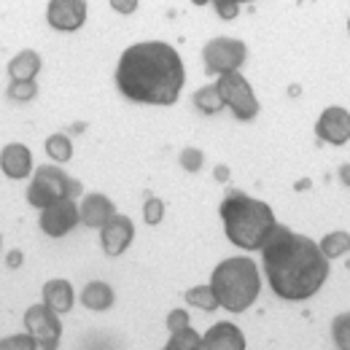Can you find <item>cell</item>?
<instances>
[{
    "instance_id": "d6a6232c",
    "label": "cell",
    "mask_w": 350,
    "mask_h": 350,
    "mask_svg": "<svg viewBox=\"0 0 350 350\" xmlns=\"http://www.w3.org/2000/svg\"><path fill=\"white\" fill-rule=\"evenodd\" d=\"M340 180H342L345 186H350V165H342V167H340Z\"/></svg>"
},
{
    "instance_id": "7c38bea8",
    "label": "cell",
    "mask_w": 350,
    "mask_h": 350,
    "mask_svg": "<svg viewBox=\"0 0 350 350\" xmlns=\"http://www.w3.org/2000/svg\"><path fill=\"white\" fill-rule=\"evenodd\" d=\"M132 240H135V226H132V221L127 219V216H122V213H116L113 219L100 229V243H103V251H105L108 256H122V254L130 248Z\"/></svg>"
},
{
    "instance_id": "30bf717a",
    "label": "cell",
    "mask_w": 350,
    "mask_h": 350,
    "mask_svg": "<svg viewBox=\"0 0 350 350\" xmlns=\"http://www.w3.org/2000/svg\"><path fill=\"white\" fill-rule=\"evenodd\" d=\"M46 19L54 30L73 33L87 19V3L84 0H51L46 8Z\"/></svg>"
},
{
    "instance_id": "d4e9b609",
    "label": "cell",
    "mask_w": 350,
    "mask_h": 350,
    "mask_svg": "<svg viewBox=\"0 0 350 350\" xmlns=\"http://www.w3.org/2000/svg\"><path fill=\"white\" fill-rule=\"evenodd\" d=\"M162 216H165V202H162L159 197L148 194V197H146V205H143V219H146V224L157 226V224L162 221Z\"/></svg>"
},
{
    "instance_id": "2e32d148",
    "label": "cell",
    "mask_w": 350,
    "mask_h": 350,
    "mask_svg": "<svg viewBox=\"0 0 350 350\" xmlns=\"http://www.w3.org/2000/svg\"><path fill=\"white\" fill-rule=\"evenodd\" d=\"M73 286L68 283V280H62V278H57V280H49L44 286V305L51 307L57 315H62V312H70L73 310Z\"/></svg>"
},
{
    "instance_id": "8992f818",
    "label": "cell",
    "mask_w": 350,
    "mask_h": 350,
    "mask_svg": "<svg viewBox=\"0 0 350 350\" xmlns=\"http://www.w3.org/2000/svg\"><path fill=\"white\" fill-rule=\"evenodd\" d=\"M216 89H219L224 105H229L232 113H234L240 122H251V119L259 113V100H256V94H254L251 84L243 79V73H226V76H219Z\"/></svg>"
},
{
    "instance_id": "e0dca14e",
    "label": "cell",
    "mask_w": 350,
    "mask_h": 350,
    "mask_svg": "<svg viewBox=\"0 0 350 350\" xmlns=\"http://www.w3.org/2000/svg\"><path fill=\"white\" fill-rule=\"evenodd\" d=\"M41 70V57L36 51H22L8 62L11 81H36V73Z\"/></svg>"
},
{
    "instance_id": "ac0fdd59",
    "label": "cell",
    "mask_w": 350,
    "mask_h": 350,
    "mask_svg": "<svg viewBox=\"0 0 350 350\" xmlns=\"http://www.w3.org/2000/svg\"><path fill=\"white\" fill-rule=\"evenodd\" d=\"M113 299H116L113 288H111L108 283H103V280H92L87 288L81 291V302H84V307L97 310V312H103V310L113 307Z\"/></svg>"
},
{
    "instance_id": "4dcf8cb0",
    "label": "cell",
    "mask_w": 350,
    "mask_h": 350,
    "mask_svg": "<svg viewBox=\"0 0 350 350\" xmlns=\"http://www.w3.org/2000/svg\"><path fill=\"white\" fill-rule=\"evenodd\" d=\"M111 5L116 8V11H122V14H130L137 8V0H111Z\"/></svg>"
},
{
    "instance_id": "52a82bcc",
    "label": "cell",
    "mask_w": 350,
    "mask_h": 350,
    "mask_svg": "<svg viewBox=\"0 0 350 350\" xmlns=\"http://www.w3.org/2000/svg\"><path fill=\"white\" fill-rule=\"evenodd\" d=\"M245 57H248L245 44L237 38H213L202 49L205 73H216V76L237 73V68H243Z\"/></svg>"
},
{
    "instance_id": "7402d4cb",
    "label": "cell",
    "mask_w": 350,
    "mask_h": 350,
    "mask_svg": "<svg viewBox=\"0 0 350 350\" xmlns=\"http://www.w3.org/2000/svg\"><path fill=\"white\" fill-rule=\"evenodd\" d=\"M46 154L54 159V162H68L70 157H73V143H70V137L68 135H51L49 140H46Z\"/></svg>"
},
{
    "instance_id": "83f0119b",
    "label": "cell",
    "mask_w": 350,
    "mask_h": 350,
    "mask_svg": "<svg viewBox=\"0 0 350 350\" xmlns=\"http://www.w3.org/2000/svg\"><path fill=\"white\" fill-rule=\"evenodd\" d=\"M36 81H11L8 84V97L11 100H33L36 97Z\"/></svg>"
},
{
    "instance_id": "1f68e13d",
    "label": "cell",
    "mask_w": 350,
    "mask_h": 350,
    "mask_svg": "<svg viewBox=\"0 0 350 350\" xmlns=\"http://www.w3.org/2000/svg\"><path fill=\"white\" fill-rule=\"evenodd\" d=\"M213 175H216V180H229V167H226V165H219V167L213 170Z\"/></svg>"
},
{
    "instance_id": "4316f807",
    "label": "cell",
    "mask_w": 350,
    "mask_h": 350,
    "mask_svg": "<svg viewBox=\"0 0 350 350\" xmlns=\"http://www.w3.org/2000/svg\"><path fill=\"white\" fill-rule=\"evenodd\" d=\"M178 159H180V167L189 170V173H200L202 170V162H205V157H202L200 148H183Z\"/></svg>"
},
{
    "instance_id": "8fae6325",
    "label": "cell",
    "mask_w": 350,
    "mask_h": 350,
    "mask_svg": "<svg viewBox=\"0 0 350 350\" xmlns=\"http://www.w3.org/2000/svg\"><path fill=\"white\" fill-rule=\"evenodd\" d=\"M315 135L323 140V143H332V146H342L350 140V113L340 105H329L318 124H315Z\"/></svg>"
},
{
    "instance_id": "cb8c5ba5",
    "label": "cell",
    "mask_w": 350,
    "mask_h": 350,
    "mask_svg": "<svg viewBox=\"0 0 350 350\" xmlns=\"http://www.w3.org/2000/svg\"><path fill=\"white\" fill-rule=\"evenodd\" d=\"M332 337L337 350H350V312H342L332 321Z\"/></svg>"
},
{
    "instance_id": "7a4b0ae2",
    "label": "cell",
    "mask_w": 350,
    "mask_h": 350,
    "mask_svg": "<svg viewBox=\"0 0 350 350\" xmlns=\"http://www.w3.org/2000/svg\"><path fill=\"white\" fill-rule=\"evenodd\" d=\"M186 81L183 59L165 41H143L119 57L116 87L119 92L146 105H173Z\"/></svg>"
},
{
    "instance_id": "f1b7e54d",
    "label": "cell",
    "mask_w": 350,
    "mask_h": 350,
    "mask_svg": "<svg viewBox=\"0 0 350 350\" xmlns=\"http://www.w3.org/2000/svg\"><path fill=\"white\" fill-rule=\"evenodd\" d=\"M186 326H189V312L175 307L173 312L167 315V329H170V334H173V332H180V329H186Z\"/></svg>"
},
{
    "instance_id": "5bb4252c",
    "label": "cell",
    "mask_w": 350,
    "mask_h": 350,
    "mask_svg": "<svg viewBox=\"0 0 350 350\" xmlns=\"http://www.w3.org/2000/svg\"><path fill=\"white\" fill-rule=\"evenodd\" d=\"M0 167H3L5 178H11V180L27 178L30 170H33V154H30V148L22 146V143H8L3 148V154H0Z\"/></svg>"
},
{
    "instance_id": "e575fe53",
    "label": "cell",
    "mask_w": 350,
    "mask_h": 350,
    "mask_svg": "<svg viewBox=\"0 0 350 350\" xmlns=\"http://www.w3.org/2000/svg\"><path fill=\"white\" fill-rule=\"evenodd\" d=\"M348 27H350V22H348Z\"/></svg>"
},
{
    "instance_id": "d6986e66",
    "label": "cell",
    "mask_w": 350,
    "mask_h": 350,
    "mask_svg": "<svg viewBox=\"0 0 350 350\" xmlns=\"http://www.w3.org/2000/svg\"><path fill=\"white\" fill-rule=\"evenodd\" d=\"M318 245H321L323 256L332 262V259H337V256H342V254L350 251V234L348 232H329Z\"/></svg>"
},
{
    "instance_id": "44dd1931",
    "label": "cell",
    "mask_w": 350,
    "mask_h": 350,
    "mask_svg": "<svg viewBox=\"0 0 350 350\" xmlns=\"http://www.w3.org/2000/svg\"><path fill=\"white\" fill-rule=\"evenodd\" d=\"M165 350H202V337L191 326H186L170 334V342L165 345Z\"/></svg>"
},
{
    "instance_id": "3957f363",
    "label": "cell",
    "mask_w": 350,
    "mask_h": 350,
    "mask_svg": "<svg viewBox=\"0 0 350 350\" xmlns=\"http://www.w3.org/2000/svg\"><path fill=\"white\" fill-rule=\"evenodd\" d=\"M219 213L229 243L245 251H262L267 237L278 226L272 208L243 191H229L221 200Z\"/></svg>"
},
{
    "instance_id": "484cf974",
    "label": "cell",
    "mask_w": 350,
    "mask_h": 350,
    "mask_svg": "<svg viewBox=\"0 0 350 350\" xmlns=\"http://www.w3.org/2000/svg\"><path fill=\"white\" fill-rule=\"evenodd\" d=\"M0 350H38V342L33 334H14L0 342Z\"/></svg>"
},
{
    "instance_id": "f546056e",
    "label": "cell",
    "mask_w": 350,
    "mask_h": 350,
    "mask_svg": "<svg viewBox=\"0 0 350 350\" xmlns=\"http://www.w3.org/2000/svg\"><path fill=\"white\" fill-rule=\"evenodd\" d=\"M216 11H219L221 19H234L240 14V3L237 0H219L216 3Z\"/></svg>"
},
{
    "instance_id": "ba28073f",
    "label": "cell",
    "mask_w": 350,
    "mask_h": 350,
    "mask_svg": "<svg viewBox=\"0 0 350 350\" xmlns=\"http://www.w3.org/2000/svg\"><path fill=\"white\" fill-rule=\"evenodd\" d=\"M25 326L27 334L36 337L41 350H57L59 348V337H62V323L59 315L46 305H33L25 312Z\"/></svg>"
},
{
    "instance_id": "5b68a950",
    "label": "cell",
    "mask_w": 350,
    "mask_h": 350,
    "mask_svg": "<svg viewBox=\"0 0 350 350\" xmlns=\"http://www.w3.org/2000/svg\"><path fill=\"white\" fill-rule=\"evenodd\" d=\"M76 194H81V183L51 165L38 167L27 186V202L41 211L62 202V200H76Z\"/></svg>"
},
{
    "instance_id": "9a60e30c",
    "label": "cell",
    "mask_w": 350,
    "mask_h": 350,
    "mask_svg": "<svg viewBox=\"0 0 350 350\" xmlns=\"http://www.w3.org/2000/svg\"><path fill=\"white\" fill-rule=\"evenodd\" d=\"M116 216V208L113 202L105 197V194H87L84 202H81V221L87 224L89 229H103L108 221Z\"/></svg>"
},
{
    "instance_id": "9c48e42d",
    "label": "cell",
    "mask_w": 350,
    "mask_h": 350,
    "mask_svg": "<svg viewBox=\"0 0 350 350\" xmlns=\"http://www.w3.org/2000/svg\"><path fill=\"white\" fill-rule=\"evenodd\" d=\"M79 221H81V208L76 205V200H62L41 211V229L49 237H65Z\"/></svg>"
},
{
    "instance_id": "4fadbf2b",
    "label": "cell",
    "mask_w": 350,
    "mask_h": 350,
    "mask_svg": "<svg viewBox=\"0 0 350 350\" xmlns=\"http://www.w3.org/2000/svg\"><path fill=\"white\" fill-rule=\"evenodd\" d=\"M202 350H245V337L234 323L221 321L202 337Z\"/></svg>"
},
{
    "instance_id": "6da1fadb",
    "label": "cell",
    "mask_w": 350,
    "mask_h": 350,
    "mask_svg": "<svg viewBox=\"0 0 350 350\" xmlns=\"http://www.w3.org/2000/svg\"><path fill=\"white\" fill-rule=\"evenodd\" d=\"M262 264L269 288L288 302L310 299L329 278V259L321 245L280 224L264 243Z\"/></svg>"
},
{
    "instance_id": "277c9868",
    "label": "cell",
    "mask_w": 350,
    "mask_h": 350,
    "mask_svg": "<svg viewBox=\"0 0 350 350\" xmlns=\"http://www.w3.org/2000/svg\"><path fill=\"white\" fill-rule=\"evenodd\" d=\"M211 288L216 294L219 307L229 312H245L248 307L256 302L259 291H262V278H259V267L248 256H232L213 269L211 278Z\"/></svg>"
},
{
    "instance_id": "ffe728a7",
    "label": "cell",
    "mask_w": 350,
    "mask_h": 350,
    "mask_svg": "<svg viewBox=\"0 0 350 350\" xmlns=\"http://www.w3.org/2000/svg\"><path fill=\"white\" fill-rule=\"evenodd\" d=\"M194 105L202 111V113H208V116H213V113H221V108H224V100H221L219 89L216 84L213 87H202L194 92Z\"/></svg>"
},
{
    "instance_id": "603a6c76",
    "label": "cell",
    "mask_w": 350,
    "mask_h": 350,
    "mask_svg": "<svg viewBox=\"0 0 350 350\" xmlns=\"http://www.w3.org/2000/svg\"><path fill=\"white\" fill-rule=\"evenodd\" d=\"M186 302L191 307H202V310H216L219 302H216V294L211 286H194L186 291Z\"/></svg>"
},
{
    "instance_id": "836d02e7",
    "label": "cell",
    "mask_w": 350,
    "mask_h": 350,
    "mask_svg": "<svg viewBox=\"0 0 350 350\" xmlns=\"http://www.w3.org/2000/svg\"><path fill=\"white\" fill-rule=\"evenodd\" d=\"M19 262H22V254L19 251H11L8 254V267H19Z\"/></svg>"
}]
</instances>
